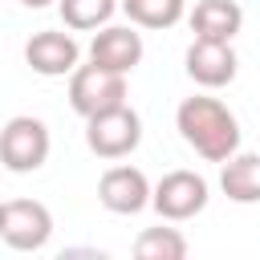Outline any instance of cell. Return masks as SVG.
I'll use <instances>...</instances> for the list:
<instances>
[{
  "label": "cell",
  "instance_id": "1",
  "mask_svg": "<svg viewBox=\"0 0 260 260\" xmlns=\"http://www.w3.org/2000/svg\"><path fill=\"white\" fill-rule=\"evenodd\" d=\"M175 130L207 162H228L240 150V122H236V114L219 98H207V93H195V98L179 102Z\"/></svg>",
  "mask_w": 260,
  "mask_h": 260
},
{
  "label": "cell",
  "instance_id": "2",
  "mask_svg": "<svg viewBox=\"0 0 260 260\" xmlns=\"http://www.w3.org/2000/svg\"><path fill=\"white\" fill-rule=\"evenodd\" d=\"M142 142V118L134 106H114L106 114H93L85 118V146L98 154V158H126L134 154Z\"/></svg>",
  "mask_w": 260,
  "mask_h": 260
},
{
  "label": "cell",
  "instance_id": "3",
  "mask_svg": "<svg viewBox=\"0 0 260 260\" xmlns=\"http://www.w3.org/2000/svg\"><path fill=\"white\" fill-rule=\"evenodd\" d=\"M69 106L81 118L106 114L114 106H126V73L102 69V65H77L69 73Z\"/></svg>",
  "mask_w": 260,
  "mask_h": 260
},
{
  "label": "cell",
  "instance_id": "4",
  "mask_svg": "<svg viewBox=\"0 0 260 260\" xmlns=\"http://www.w3.org/2000/svg\"><path fill=\"white\" fill-rule=\"evenodd\" d=\"M49 126L32 114H16L4 122L0 130V158L12 175H28V171H41L45 158H49Z\"/></svg>",
  "mask_w": 260,
  "mask_h": 260
},
{
  "label": "cell",
  "instance_id": "5",
  "mask_svg": "<svg viewBox=\"0 0 260 260\" xmlns=\"http://www.w3.org/2000/svg\"><path fill=\"white\" fill-rule=\"evenodd\" d=\"M53 236V211L41 199H4L0 207V240L12 252H41Z\"/></svg>",
  "mask_w": 260,
  "mask_h": 260
},
{
  "label": "cell",
  "instance_id": "6",
  "mask_svg": "<svg viewBox=\"0 0 260 260\" xmlns=\"http://www.w3.org/2000/svg\"><path fill=\"white\" fill-rule=\"evenodd\" d=\"M207 199H211V191H207V179L203 175H195V171H167L154 183L150 207L167 223H183V219H195L207 207Z\"/></svg>",
  "mask_w": 260,
  "mask_h": 260
},
{
  "label": "cell",
  "instance_id": "7",
  "mask_svg": "<svg viewBox=\"0 0 260 260\" xmlns=\"http://www.w3.org/2000/svg\"><path fill=\"white\" fill-rule=\"evenodd\" d=\"M150 199H154L150 179L130 162H118L98 179V203L114 215H138L142 207H150Z\"/></svg>",
  "mask_w": 260,
  "mask_h": 260
},
{
  "label": "cell",
  "instance_id": "8",
  "mask_svg": "<svg viewBox=\"0 0 260 260\" xmlns=\"http://www.w3.org/2000/svg\"><path fill=\"white\" fill-rule=\"evenodd\" d=\"M24 61L32 73L41 77H69L81 61V45L73 41V28L61 32V28H41L28 37L24 45Z\"/></svg>",
  "mask_w": 260,
  "mask_h": 260
},
{
  "label": "cell",
  "instance_id": "9",
  "mask_svg": "<svg viewBox=\"0 0 260 260\" xmlns=\"http://www.w3.org/2000/svg\"><path fill=\"white\" fill-rule=\"evenodd\" d=\"M187 77L203 89H223L236 81V69H240V57L232 49V41H191L187 45Z\"/></svg>",
  "mask_w": 260,
  "mask_h": 260
},
{
  "label": "cell",
  "instance_id": "10",
  "mask_svg": "<svg viewBox=\"0 0 260 260\" xmlns=\"http://www.w3.org/2000/svg\"><path fill=\"white\" fill-rule=\"evenodd\" d=\"M142 53H146V45H142L138 24H106L89 41V61L102 69H114V73H134Z\"/></svg>",
  "mask_w": 260,
  "mask_h": 260
},
{
  "label": "cell",
  "instance_id": "11",
  "mask_svg": "<svg viewBox=\"0 0 260 260\" xmlns=\"http://www.w3.org/2000/svg\"><path fill=\"white\" fill-rule=\"evenodd\" d=\"M187 20L199 41H236V32L244 28V8L236 0H199Z\"/></svg>",
  "mask_w": 260,
  "mask_h": 260
},
{
  "label": "cell",
  "instance_id": "12",
  "mask_svg": "<svg viewBox=\"0 0 260 260\" xmlns=\"http://www.w3.org/2000/svg\"><path fill=\"white\" fill-rule=\"evenodd\" d=\"M219 191L232 203H260V154L236 150L228 162H219Z\"/></svg>",
  "mask_w": 260,
  "mask_h": 260
},
{
  "label": "cell",
  "instance_id": "13",
  "mask_svg": "<svg viewBox=\"0 0 260 260\" xmlns=\"http://www.w3.org/2000/svg\"><path fill=\"white\" fill-rule=\"evenodd\" d=\"M118 8H122V0H57V12L65 20V28H73V32L106 28Z\"/></svg>",
  "mask_w": 260,
  "mask_h": 260
},
{
  "label": "cell",
  "instance_id": "14",
  "mask_svg": "<svg viewBox=\"0 0 260 260\" xmlns=\"http://www.w3.org/2000/svg\"><path fill=\"white\" fill-rule=\"evenodd\" d=\"M122 12L138 28H175L187 12V0H122Z\"/></svg>",
  "mask_w": 260,
  "mask_h": 260
},
{
  "label": "cell",
  "instance_id": "15",
  "mask_svg": "<svg viewBox=\"0 0 260 260\" xmlns=\"http://www.w3.org/2000/svg\"><path fill=\"white\" fill-rule=\"evenodd\" d=\"M138 260H183L187 256V236L179 228H142L134 240Z\"/></svg>",
  "mask_w": 260,
  "mask_h": 260
},
{
  "label": "cell",
  "instance_id": "16",
  "mask_svg": "<svg viewBox=\"0 0 260 260\" xmlns=\"http://www.w3.org/2000/svg\"><path fill=\"white\" fill-rule=\"evenodd\" d=\"M20 4H24V8H49L53 0H20Z\"/></svg>",
  "mask_w": 260,
  "mask_h": 260
}]
</instances>
